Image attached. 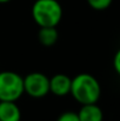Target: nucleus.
<instances>
[{"label":"nucleus","mask_w":120,"mask_h":121,"mask_svg":"<svg viewBox=\"0 0 120 121\" xmlns=\"http://www.w3.org/2000/svg\"><path fill=\"white\" fill-rule=\"evenodd\" d=\"M70 94L80 105L97 104L101 95V86L93 75L80 73L71 81Z\"/></svg>","instance_id":"f257e3e1"},{"label":"nucleus","mask_w":120,"mask_h":121,"mask_svg":"<svg viewBox=\"0 0 120 121\" xmlns=\"http://www.w3.org/2000/svg\"><path fill=\"white\" fill-rule=\"evenodd\" d=\"M32 18L39 27H57L62 18V7L57 0H36Z\"/></svg>","instance_id":"f03ea898"},{"label":"nucleus","mask_w":120,"mask_h":121,"mask_svg":"<svg viewBox=\"0 0 120 121\" xmlns=\"http://www.w3.org/2000/svg\"><path fill=\"white\" fill-rule=\"evenodd\" d=\"M24 94L22 77L12 71L0 72V101H18Z\"/></svg>","instance_id":"7ed1b4c3"},{"label":"nucleus","mask_w":120,"mask_h":121,"mask_svg":"<svg viewBox=\"0 0 120 121\" xmlns=\"http://www.w3.org/2000/svg\"><path fill=\"white\" fill-rule=\"evenodd\" d=\"M22 82L24 93L32 98H44L49 93V78L41 72L28 73L25 78H22Z\"/></svg>","instance_id":"20e7f679"},{"label":"nucleus","mask_w":120,"mask_h":121,"mask_svg":"<svg viewBox=\"0 0 120 121\" xmlns=\"http://www.w3.org/2000/svg\"><path fill=\"white\" fill-rule=\"evenodd\" d=\"M72 79L66 74H55L49 79V93L57 96H65L70 94Z\"/></svg>","instance_id":"39448f33"},{"label":"nucleus","mask_w":120,"mask_h":121,"mask_svg":"<svg viewBox=\"0 0 120 121\" xmlns=\"http://www.w3.org/2000/svg\"><path fill=\"white\" fill-rule=\"evenodd\" d=\"M0 121H21L17 101H0Z\"/></svg>","instance_id":"423d86ee"},{"label":"nucleus","mask_w":120,"mask_h":121,"mask_svg":"<svg viewBox=\"0 0 120 121\" xmlns=\"http://www.w3.org/2000/svg\"><path fill=\"white\" fill-rule=\"evenodd\" d=\"M79 121H102L104 113L97 104L81 105L80 111L77 113Z\"/></svg>","instance_id":"0eeeda50"},{"label":"nucleus","mask_w":120,"mask_h":121,"mask_svg":"<svg viewBox=\"0 0 120 121\" xmlns=\"http://www.w3.org/2000/svg\"><path fill=\"white\" fill-rule=\"evenodd\" d=\"M59 38L58 31L55 27H40L38 33L39 42L45 47H52L57 43Z\"/></svg>","instance_id":"6e6552de"},{"label":"nucleus","mask_w":120,"mask_h":121,"mask_svg":"<svg viewBox=\"0 0 120 121\" xmlns=\"http://www.w3.org/2000/svg\"><path fill=\"white\" fill-rule=\"evenodd\" d=\"M112 1L113 0H87V4L95 11H104L111 6Z\"/></svg>","instance_id":"1a4fd4ad"},{"label":"nucleus","mask_w":120,"mask_h":121,"mask_svg":"<svg viewBox=\"0 0 120 121\" xmlns=\"http://www.w3.org/2000/svg\"><path fill=\"white\" fill-rule=\"evenodd\" d=\"M57 121H79V118H78V114L77 113H73V112H65L62 113Z\"/></svg>","instance_id":"9d476101"},{"label":"nucleus","mask_w":120,"mask_h":121,"mask_svg":"<svg viewBox=\"0 0 120 121\" xmlns=\"http://www.w3.org/2000/svg\"><path fill=\"white\" fill-rule=\"evenodd\" d=\"M113 68L116 71L117 74L120 73V51H118L114 55V59H113Z\"/></svg>","instance_id":"9b49d317"},{"label":"nucleus","mask_w":120,"mask_h":121,"mask_svg":"<svg viewBox=\"0 0 120 121\" xmlns=\"http://www.w3.org/2000/svg\"><path fill=\"white\" fill-rule=\"evenodd\" d=\"M11 0H0V4H6V2H9Z\"/></svg>","instance_id":"f8f14e48"}]
</instances>
